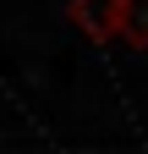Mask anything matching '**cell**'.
Listing matches in <instances>:
<instances>
[{
  "label": "cell",
  "mask_w": 148,
  "mask_h": 154,
  "mask_svg": "<svg viewBox=\"0 0 148 154\" xmlns=\"http://www.w3.org/2000/svg\"><path fill=\"white\" fill-rule=\"evenodd\" d=\"M121 38L132 50H148V0H126V22H121Z\"/></svg>",
  "instance_id": "2"
},
{
  "label": "cell",
  "mask_w": 148,
  "mask_h": 154,
  "mask_svg": "<svg viewBox=\"0 0 148 154\" xmlns=\"http://www.w3.org/2000/svg\"><path fill=\"white\" fill-rule=\"evenodd\" d=\"M71 22H77L88 38H121V22H126V0H66Z\"/></svg>",
  "instance_id": "1"
}]
</instances>
